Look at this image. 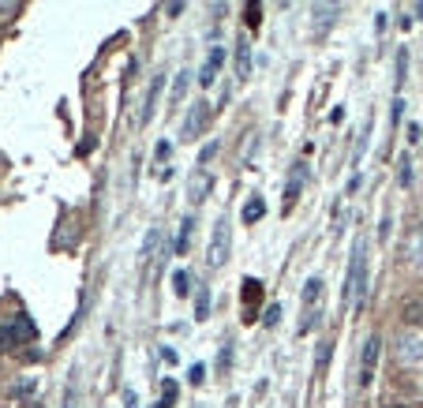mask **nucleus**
Returning a JSON list of instances; mask_svg holds the SVG:
<instances>
[{
	"instance_id": "nucleus-15",
	"label": "nucleus",
	"mask_w": 423,
	"mask_h": 408,
	"mask_svg": "<svg viewBox=\"0 0 423 408\" xmlns=\"http://www.w3.org/2000/svg\"><path fill=\"white\" fill-rule=\"evenodd\" d=\"M262 214H266V202L259 199V195H251V199H247V206H244V225H255Z\"/></svg>"
},
{
	"instance_id": "nucleus-3",
	"label": "nucleus",
	"mask_w": 423,
	"mask_h": 408,
	"mask_svg": "<svg viewBox=\"0 0 423 408\" xmlns=\"http://www.w3.org/2000/svg\"><path fill=\"white\" fill-rule=\"evenodd\" d=\"M38 337V330H34V322L26 319V314H15V319H8L4 326H0V348H15V345H26V341Z\"/></svg>"
},
{
	"instance_id": "nucleus-28",
	"label": "nucleus",
	"mask_w": 423,
	"mask_h": 408,
	"mask_svg": "<svg viewBox=\"0 0 423 408\" xmlns=\"http://www.w3.org/2000/svg\"><path fill=\"white\" fill-rule=\"evenodd\" d=\"M408 143H420V124H408Z\"/></svg>"
},
{
	"instance_id": "nucleus-19",
	"label": "nucleus",
	"mask_w": 423,
	"mask_h": 408,
	"mask_svg": "<svg viewBox=\"0 0 423 408\" xmlns=\"http://www.w3.org/2000/svg\"><path fill=\"white\" fill-rule=\"evenodd\" d=\"M397 180H401V188L412 184V157L408 154H401V161H397Z\"/></svg>"
},
{
	"instance_id": "nucleus-7",
	"label": "nucleus",
	"mask_w": 423,
	"mask_h": 408,
	"mask_svg": "<svg viewBox=\"0 0 423 408\" xmlns=\"http://www.w3.org/2000/svg\"><path fill=\"white\" fill-rule=\"evenodd\" d=\"M222 64H225V49H222V45H210L206 60H202V71H199V82H202V87H214V82H217V71H222Z\"/></svg>"
},
{
	"instance_id": "nucleus-16",
	"label": "nucleus",
	"mask_w": 423,
	"mask_h": 408,
	"mask_svg": "<svg viewBox=\"0 0 423 408\" xmlns=\"http://www.w3.org/2000/svg\"><path fill=\"white\" fill-rule=\"evenodd\" d=\"M303 188V165H296V172H292L289 188H285V210H292V202H296V191Z\"/></svg>"
},
{
	"instance_id": "nucleus-13",
	"label": "nucleus",
	"mask_w": 423,
	"mask_h": 408,
	"mask_svg": "<svg viewBox=\"0 0 423 408\" xmlns=\"http://www.w3.org/2000/svg\"><path fill=\"white\" fill-rule=\"evenodd\" d=\"M191 229H195V218H183L180 229H177V240H172V251H177V255L188 251V244H191Z\"/></svg>"
},
{
	"instance_id": "nucleus-22",
	"label": "nucleus",
	"mask_w": 423,
	"mask_h": 408,
	"mask_svg": "<svg viewBox=\"0 0 423 408\" xmlns=\"http://www.w3.org/2000/svg\"><path fill=\"white\" fill-rule=\"evenodd\" d=\"M278 319H281V303H270L266 308V326H278Z\"/></svg>"
},
{
	"instance_id": "nucleus-31",
	"label": "nucleus",
	"mask_w": 423,
	"mask_h": 408,
	"mask_svg": "<svg viewBox=\"0 0 423 408\" xmlns=\"http://www.w3.org/2000/svg\"><path fill=\"white\" fill-rule=\"evenodd\" d=\"M416 15H420V19H423V4H416Z\"/></svg>"
},
{
	"instance_id": "nucleus-4",
	"label": "nucleus",
	"mask_w": 423,
	"mask_h": 408,
	"mask_svg": "<svg viewBox=\"0 0 423 408\" xmlns=\"http://www.w3.org/2000/svg\"><path fill=\"white\" fill-rule=\"evenodd\" d=\"M318 303H323V281L318 277H311L307 285H303V319H300V330L296 333H311L318 326Z\"/></svg>"
},
{
	"instance_id": "nucleus-27",
	"label": "nucleus",
	"mask_w": 423,
	"mask_h": 408,
	"mask_svg": "<svg viewBox=\"0 0 423 408\" xmlns=\"http://www.w3.org/2000/svg\"><path fill=\"white\" fill-rule=\"evenodd\" d=\"M228 356H233V341H225V352H222V371H228Z\"/></svg>"
},
{
	"instance_id": "nucleus-5",
	"label": "nucleus",
	"mask_w": 423,
	"mask_h": 408,
	"mask_svg": "<svg viewBox=\"0 0 423 408\" xmlns=\"http://www.w3.org/2000/svg\"><path fill=\"white\" fill-rule=\"evenodd\" d=\"M397 360L401 364H423V333L420 330H401L397 333Z\"/></svg>"
},
{
	"instance_id": "nucleus-1",
	"label": "nucleus",
	"mask_w": 423,
	"mask_h": 408,
	"mask_svg": "<svg viewBox=\"0 0 423 408\" xmlns=\"http://www.w3.org/2000/svg\"><path fill=\"white\" fill-rule=\"evenodd\" d=\"M363 300H367V244L356 240L345 277V308H363Z\"/></svg>"
},
{
	"instance_id": "nucleus-14",
	"label": "nucleus",
	"mask_w": 423,
	"mask_h": 408,
	"mask_svg": "<svg viewBox=\"0 0 423 408\" xmlns=\"http://www.w3.org/2000/svg\"><path fill=\"white\" fill-rule=\"evenodd\" d=\"M177 393H180V382H177V378H165V382H161V401L154 408H172V405H177Z\"/></svg>"
},
{
	"instance_id": "nucleus-11",
	"label": "nucleus",
	"mask_w": 423,
	"mask_h": 408,
	"mask_svg": "<svg viewBox=\"0 0 423 408\" xmlns=\"http://www.w3.org/2000/svg\"><path fill=\"white\" fill-rule=\"evenodd\" d=\"M161 87H165V76L158 71V76L150 79V90H146V98H143V120H150V116H154V105H158V94H161Z\"/></svg>"
},
{
	"instance_id": "nucleus-8",
	"label": "nucleus",
	"mask_w": 423,
	"mask_h": 408,
	"mask_svg": "<svg viewBox=\"0 0 423 408\" xmlns=\"http://www.w3.org/2000/svg\"><path fill=\"white\" fill-rule=\"evenodd\" d=\"M210 188H214L210 172H206V169H195V172H191V180H188V199H191V202H202V199L210 195Z\"/></svg>"
},
{
	"instance_id": "nucleus-20",
	"label": "nucleus",
	"mask_w": 423,
	"mask_h": 408,
	"mask_svg": "<svg viewBox=\"0 0 423 408\" xmlns=\"http://www.w3.org/2000/svg\"><path fill=\"white\" fill-rule=\"evenodd\" d=\"M311 12L318 15V26H326V23H334V15H337V4H315Z\"/></svg>"
},
{
	"instance_id": "nucleus-23",
	"label": "nucleus",
	"mask_w": 423,
	"mask_h": 408,
	"mask_svg": "<svg viewBox=\"0 0 423 408\" xmlns=\"http://www.w3.org/2000/svg\"><path fill=\"white\" fill-rule=\"evenodd\" d=\"M404 68H408V57H404V53H397V87L404 82Z\"/></svg>"
},
{
	"instance_id": "nucleus-18",
	"label": "nucleus",
	"mask_w": 423,
	"mask_h": 408,
	"mask_svg": "<svg viewBox=\"0 0 423 408\" xmlns=\"http://www.w3.org/2000/svg\"><path fill=\"white\" fill-rule=\"evenodd\" d=\"M188 71H180V76L177 79H172V105H180V101H183V94H188Z\"/></svg>"
},
{
	"instance_id": "nucleus-17",
	"label": "nucleus",
	"mask_w": 423,
	"mask_h": 408,
	"mask_svg": "<svg viewBox=\"0 0 423 408\" xmlns=\"http://www.w3.org/2000/svg\"><path fill=\"white\" fill-rule=\"evenodd\" d=\"M172 292H177L180 300H183V296H191V274H188V270H177V274H172Z\"/></svg>"
},
{
	"instance_id": "nucleus-21",
	"label": "nucleus",
	"mask_w": 423,
	"mask_h": 408,
	"mask_svg": "<svg viewBox=\"0 0 423 408\" xmlns=\"http://www.w3.org/2000/svg\"><path fill=\"white\" fill-rule=\"evenodd\" d=\"M210 311V292H199V303H195V319H206Z\"/></svg>"
},
{
	"instance_id": "nucleus-29",
	"label": "nucleus",
	"mask_w": 423,
	"mask_h": 408,
	"mask_svg": "<svg viewBox=\"0 0 423 408\" xmlns=\"http://www.w3.org/2000/svg\"><path fill=\"white\" fill-rule=\"evenodd\" d=\"M19 12V4H0V15H15Z\"/></svg>"
},
{
	"instance_id": "nucleus-6",
	"label": "nucleus",
	"mask_w": 423,
	"mask_h": 408,
	"mask_svg": "<svg viewBox=\"0 0 423 408\" xmlns=\"http://www.w3.org/2000/svg\"><path fill=\"white\" fill-rule=\"evenodd\" d=\"M206 116H210V101H195V105L188 109V120H183V127H180V143H191V139H199L202 124H206Z\"/></svg>"
},
{
	"instance_id": "nucleus-10",
	"label": "nucleus",
	"mask_w": 423,
	"mask_h": 408,
	"mask_svg": "<svg viewBox=\"0 0 423 408\" xmlns=\"http://www.w3.org/2000/svg\"><path fill=\"white\" fill-rule=\"evenodd\" d=\"M404 255H408V263L416 266V270H423V225L408 236V244H404Z\"/></svg>"
},
{
	"instance_id": "nucleus-26",
	"label": "nucleus",
	"mask_w": 423,
	"mask_h": 408,
	"mask_svg": "<svg viewBox=\"0 0 423 408\" xmlns=\"http://www.w3.org/2000/svg\"><path fill=\"white\" fill-rule=\"evenodd\" d=\"M202 375H206V367H202V364H195V367H191V382H195V386L202 382Z\"/></svg>"
},
{
	"instance_id": "nucleus-25",
	"label": "nucleus",
	"mask_w": 423,
	"mask_h": 408,
	"mask_svg": "<svg viewBox=\"0 0 423 408\" xmlns=\"http://www.w3.org/2000/svg\"><path fill=\"white\" fill-rule=\"evenodd\" d=\"M247 26H259V4H247Z\"/></svg>"
},
{
	"instance_id": "nucleus-30",
	"label": "nucleus",
	"mask_w": 423,
	"mask_h": 408,
	"mask_svg": "<svg viewBox=\"0 0 423 408\" xmlns=\"http://www.w3.org/2000/svg\"><path fill=\"white\" fill-rule=\"evenodd\" d=\"M124 405H127V408H135V405H139V401H135V393H132V389H124Z\"/></svg>"
},
{
	"instance_id": "nucleus-9",
	"label": "nucleus",
	"mask_w": 423,
	"mask_h": 408,
	"mask_svg": "<svg viewBox=\"0 0 423 408\" xmlns=\"http://www.w3.org/2000/svg\"><path fill=\"white\" fill-rule=\"evenodd\" d=\"M379 333L375 337H367V345H363V367H360V386L371 382V375H375V360H379Z\"/></svg>"
},
{
	"instance_id": "nucleus-12",
	"label": "nucleus",
	"mask_w": 423,
	"mask_h": 408,
	"mask_svg": "<svg viewBox=\"0 0 423 408\" xmlns=\"http://www.w3.org/2000/svg\"><path fill=\"white\" fill-rule=\"evenodd\" d=\"M236 79H251V45H247L240 38V45H236Z\"/></svg>"
},
{
	"instance_id": "nucleus-2",
	"label": "nucleus",
	"mask_w": 423,
	"mask_h": 408,
	"mask_svg": "<svg viewBox=\"0 0 423 408\" xmlns=\"http://www.w3.org/2000/svg\"><path fill=\"white\" fill-rule=\"evenodd\" d=\"M228 251H233V225H228V218H217L214 233H210V247H206L210 270H222L228 263Z\"/></svg>"
},
{
	"instance_id": "nucleus-24",
	"label": "nucleus",
	"mask_w": 423,
	"mask_h": 408,
	"mask_svg": "<svg viewBox=\"0 0 423 408\" xmlns=\"http://www.w3.org/2000/svg\"><path fill=\"white\" fill-rule=\"evenodd\" d=\"M214 154H217V143H210L206 150L199 154V169H202V165H206V161H210V157H214Z\"/></svg>"
}]
</instances>
